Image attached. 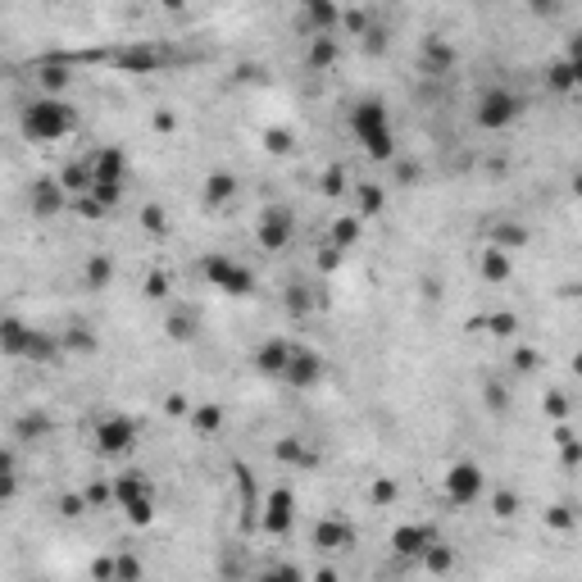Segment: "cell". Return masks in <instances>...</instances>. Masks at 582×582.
<instances>
[{
    "label": "cell",
    "instance_id": "obj_26",
    "mask_svg": "<svg viewBox=\"0 0 582 582\" xmlns=\"http://www.w3.org/2000/svg\"><path fill=\"white\" fill-rule=\"evenodd\" d=\"M91 578H96V582H114V560H109V555H101V560L91 564Z\"/></svg>",
    "mask_w": 582,
    "mask_h": 582
},
{
    "label": "cell",
    "instance_id": "obj_33",
    "mask_svg": "<svg viewBox=\"0 0 582 582\" xmlns=\"http://www.w3.org/2000/svg\"><path fill=\"white\" fill-rule=\"evenodd\" d=\"M146 223H151V228L159 232V228H164V214H159V209H146Z\"/></svg>",
    "mask_w": 582,
    "mask_h": 582
},
{
    "label": "cell",
    "instance_id": "obj_20",
    "mask_svg": "<svg viewBox=\"0 0 582 582\" xmlns=\"http://www.w3.org/2000/svg\"><path fill=\"white\" fill-rule=\"evenodd\" d=\"M36 209H41V214H55L59 209V191H55V182L46 178L41 182V191H36Z\"/></svg>",
    "mask_w": 582,
    "mask_h": 582
},
{
    "label": "cell",
    "instance_id": "obj_10",
    "mask_svg": "<svg viewBox=\"0 0 582 582\" xmlns=\"http://www.w3.org/2000/svg\"><path fill=\"white\" fill-rule=\"evenodd\" d=\"M287 523H291V491H287V487H278V491H274V501H269L264 528H269V532H287Z\"/></svg>",
    "mask_w": 582,
    "mask_h": 582
},
{
    "label": "cell",
    "instance_id": "obj_5",
    "mask_svg": "<svg viewBox=\"0 0 582 582\" xmlns=\"http://www.w3.org/2000/svg\"><path fill=\"white\" fill-rule=\"evenodd\" d=\"M514 114H518V101H514L510 91H487V96H482V105H478V123H482V128H505Z\"/></svg>",
    "mask_w": 582,
    "mask_h": 582
},
{
    "label": "cell",
    "instance_id": "obj_7",
    "mask_svg": "<svg viewBox=\"0 0 582 582\" xmlns=\"http://www.w3.org/2000/svg\"><path fill=\"white\" fill-rule=\"evenodd\" d=\"M287 382H296V387H309L318 373H323V360H318L314 351H301V346H291V360H287Z\"/></svg>",
    "mask_w": 582,
    "mask_h": 582
},
{
    "label": "cell",
    "instance_id": "obj_4",
    "mask_svg": "<svg viewBox=\"0 0 582 582\" xmlns=\"http://www.w3.org/2000/svg\"><path fill=\"white\" fill-rule=\"evenodd\" d=\"M205 274L219 282V291H228V296H246L255 287V278H251V269H241V264H232L228 255H209L205 259Z\"/></svg>",
    "mask_w": 582,
    "mask_h": 582
},
{
    "label": "cell",
    "instance_id": "obj_3",
    "mask_svg": "<svg viewBox=\"0 0 582 582\" xmlns=\"http://www.w3.org/2000/svg\"><path fill=\"white\" fill-rule=\"evenodd\" d=\"M114 496L123 501V510H128L132 523H151V487H146L141 473H123L114 482Z\"/></svg>",
    "mask_w": 582,
    "mask_h": 582
},
{
    "label": "cell",
    "instance_id": "obj_15",
    "mask_svg": "<svg viewBox=\"0 0 582 582\" xmlns=\"http://www.w3.org/2000/svg\"><path fill=\"white\" fill-rule=\"evenodd\" d=\"M314 541H318V546H346V541H351V532H346L341 523H318Z\"/></svg>",
    "mask_w": 582,
    "mask_h": 582
},
{
    "label": "cell",
    "instance_id": "obj_9",
    "mask_svg": "<svg viewBox=\"0 0 582 582\" xmlns=\"http://www.w3.org/2000/svg\"><path fill=\"white\" fill-rule=\"evenodd\" d=\"M96 441H101V451H128L132 446V418H105L101 432H96Z\"/></svg>",
    "mask_w": 582,
    "mask_h": 582
},
{
    "label": "cell",
    "instance_id": "obj_1",
    "mask_svg": "<svg viewBox=\"0 0 582 582\" xmlns=\"http://www.w3.org/2000/svg\"><path fill=\"white\" fill-rule=\"evenodd\" d=\"M73 128V105L64 101H36L28 114H23V132L36 141H55Z\"/></svg>",
    "mask_w": 582,
    "mask_h": 582
},
{
    "label": "cell",
    "instance_id": "obj_16",
    "mask_svg": "<svg viewBox=\"0 0 582 582\" xmlns=\"http://www.w3.org/2000/svg\"><path fill=\"white\" fill-rule=\"evenodd\" d=\"M123 64H128V69H155L159 55L151 51V46H132V51H123Z\"/></svg>",
    "mask_w": 582,
    "mask_h": 582
},
{
    "label": "cell",
    "instance_id": "obj_34",
    "mask_svg": "<svg viewBox=\"0 0 582 582\" xmlns=\"http://www.w3.org/2000/svg\"><path fill=\"white\" fill-rule=\"evenodd\" d=\"M373 501H391V482H378V487H373Z\"/></svg>",
    "mask_w": 582,
    "mask_h": 582
},
{
    "label": "cell",
    "instance_id": "obj_22",
    "mask_svg": "<svg viewBox=\"0 0 582 582\" xmlns=\"http://www.w3.org/2000/svg\"><path fill=\"white\" fill-rule=\"evenodd\" d=\"M482 269H487V278H505V274H510V255L487 251V264H482Z\"/></svg>",
    "mask_w": 582,
    "mask_h": 582
},
{
    "label": "cell",
    "instance_id": "obj_31",
    "mask_svg": "<svg viewBox=\"0 0 582 582\" xmlns=\"http://www.w3.org/2000/svg\"><path fill=\"white\" fill-rule=\"evenodd\" d=\"M14 496V473H0V501Z\"/></svg>",
    "mask_w": 582,
    "mask_h": 582
},
{
    "label": "cell",
    "instance_id": "obj_6",
    "mask_svg": "<svg viewBox=\"0 0 582 582\" xmlns=\"http://www.w3.org/2000/svg\"><path fill=\"white\" fill-rule=\"evenodd\" d=\"M482 491V473H478V464H455L451 473H446V496H451L455 505H468Z\"/></svg>",
    "mask_w": 582,
    "mask_h": 582
},
{
    "label": "cell",
    "instance_id": "obj_13",
    "mask_svg": "<svg viewBox=\"0 0 582 582\" xmlns=\"http://www.w3.org/2000/svg\"><path fill=\"white\" fill-rule=\"evenodd\" d=\"M287 360H291V346H287V341H274V346H264V351L255 355V364L264 368V373H282Z\"/></svg>",
    "mask_w": 582,
    "mask_h": 582
},
{
    "label": "cell",
    "instance_id": "obj_29",
    "mask_svg": "<svg viewBox=\"0 0 582 582\" xmlns=\"http://www.w3.org/2000/svg\"><path fill=\"white\" fill-rule=\"evenodd\" d=\"M41 82L51 86V91H59V86H64V69H46V73H41Z\"/></svg>",
    "mask_w": 582,
    "mask_h": 582
},
{
    "label": "cell",
    "instance_id": "obj_17",
    "mask_svg": "<svg viewBox=\"0 0 582 582\" xmlns=\"http://www.w3.org/2000/svg\"><path fill=\"white\" fill-rule=\"evenodd\" d=\"M355 237H360V219H341L337 228H332V251H337V246H351Z\"/></svg>",
    "mask_w": 582,
    "mask_h": 582
},
{
    "label": "cell",
    "instance_id": "obj_25",
    "mask_svg": "<svg viewBox=\"0 0 582 582\" xmlns=\"http://www.w3.org/2000/svg\"><path fill=\"white\" fill-rule=\"evenodd\" d=\"M223 423V414H219V405H205V410L201 414H196V428H201V432H209V428H219Z\"/></svg>",
    "mask_w": 582,
    "mask_h": 582
},
{
    "label": "cell",
    "instance_id": "obj_30",
    "mask_svg": "<svg viewBox=\"0 0 582 582\" xmlns=\"http://www.w3.org/2000/svg\"><path fill=\"white\" fill-rule=\"evenodd\" d=\"M360 205H364V214H373V209L382 205V196H378L373 187H368V191H360Z\"/></svg>",
    "mask_w": 582,
    "mask_h": 582
},
{
    "label": "cell",
    "instance_id": "obj_19",
    "mask_svg": "<svg viewBox=\"0 0 582 582\" xmlns=\"http://www.w3.org/2000/svg\"><path fill=\"white\" fill-rule=\"evenodd\" d=\"M109 274H114V264H109V255H96L91 264H86V278H91V287H101V282H109Z\"/></svg>",
    "mask_w": 582,
    "mask_h": 582
},
{
    "label": "cell",
    "instance_id": "obj_28",
    "mask_svg": "<svg viewBox=\"0 0 582 582\" xmlns=\"http://www.w3.org/2000/svg\"><path fill=\"white\" fill-rule=\"evenodd\" d=\"M269 151H274V155H282V151H291V137H287V132H282V128H274V132H269Z\"/></svg>",
    "mask_w": 582,
    "mask_h": 582
},
{
    "label": "cell",
    "instance_id": "obj_12",
    "mask_svg": "<svg viewBox=\"0 0 582 582\" xmlns=\"http://www.w3.org/2000/svg\"><path fill=\"white\" fill-rule=\"evenodd\" d=\"M28 341H32V332L19 323V318H5L0 323V346H5L9 355H28Z\"/></svg>",
    "mask_w": 582,
    "mask_h": 582
},
{
    "label": "cell",
    "instance_id": "obj_27",
    "mask_svg": "<svg viewBox=\"0 0 582 582\" xmlns=\"http://www.w3.org/2000/svg\"><path fill=\"white\" fill-rule=\"evenodd\" d=\"M259 582H301V568H291V564H282V568H274V573H264Z\"/></svg>",
    "mask_w": 582,
    "mask_h": 582
},
{
    "label": "cell",
    "instance_id": "obj_23",
    "mask_svg": "<svg viewBox=\"0 0 582 582\" xmlns=\"http://www.w3.org/2000/svg\"><path fill=\"white\" fill-rule=\"evenodd\" d=\"M423 560H428V568H451V551H446V546H437V541H432V546L423 551Z\"/></svg>",
    "mask_w": 582,
    "mask_h": 582
},
{
    "label": "cell",
    "instance_id": "obj_11",
    "mask_svg": "<svg viewBox=\"0 0 582 582\" xmlns=\"http://www.w3.org/2000/svg\"><path fill=\"white\" fill-rule=\"evenodd\" d=\"M428 546H432V532L428 528H418V523L396 528V551H401V555H418V551H428Z\"/></svg>",
    "mask_w": 582,
    "mask_h": 582
},
{
    "label": "cell",
    "instance_id": "obj_32",
    "mask_svg": "<svg viewBox=\"0 0 582 582\" xmlns=\"http://www.w3.org/2000/svg\"><path fill=\"white\" fill-rule=\"evenodd\" d=\"M64 514H82V496H64Z\"/></svg>",
    "mask_w": 582,
    "mask_h": 582
},
{
    "label": "cell",
    "instance_id": "obj_35",
    "mask_svg": "<svg viewBox=\"0 0 582 582\" xmlns=\"http://www.w3.org/2000/svg\"><path fill=\"white\" fill-rule=\"evenodd\" d=\"M314 582H337V573H328V568H323V573H318Z\"/></svg>",
    "mask_w": 582,
    "mask_h": 582
},
{
    "label": "cell",
    "instance_id": "obj_21",
    "mask_svg": "<svg viewBox=\"0 0 582 582\" xmlns=\"http://www.w3.org/2000/svg\"><path fill=\"white\" fill-rule=\"evenodd\" d=\"M332 55H337V41H332V36H314L309 59H314V64H332Z\"/></svg>",
    "mask_w": 582,
    "mask_h": 582
},
{
    "label": "cell",
    "instance_id": "obj_18",
    "mask_svg": "<svg viewBox=\"0 0 582 582\" xmlns=\"http://www.w3.org/2000/svg\"><path fill=\"white\" fill-rule=\"evenodd\" d=\"M141 578V564L132 560V555H119L114 560V582H137Z\"/></svg>",
    "mask_w": 582,
    "mask_h": 582
},
{
    "label": "cell",
    "instance_id": "obj_14",
    "mask_svg": "<svg viewBox=\"0 0 582 582\" xmlns=\"http://www.w3.org/2000/svg\"><path fill=\"white\" fill-rule=\"evenodd\" d=\"M59 187H64V191H86V187H91V169L69 164V169H64V178H59Z\"/></svg>",
    "mask_w": 582,
    "mask_h": 582
},
{
    "label": "cell",
    "instance_id": "obj_2",
    "mask_svg": "<svg viewBox=\"0 0 582 582\" xmlns=\"http://www.w3.org/2000/svg\"><path fill=\"white\" fill-rule=\"evenodd\" d=\"M355 132L364 137V146L373 151L378 159H387L391 155V128H387V114H382V105L378 101H368L355 109Z\"/></svg>",
    "mask_w": 582,
    "mask_h": 582
},
{
    "label": "cell",
    "instance_id": "obj_8",
    "mask_svg": "<svg viewBox=\"0 0 582 582\" xmlns=\"http://www.w3.org/2000/svg\"><path fill=\"white\" fill-rule=\"evenodd\" d=\"M291 241V219L282 214V209H269L264 219H259V246L264 251H278V246Z\"/></svg>",
    "mask_w": 582,
    "mask_h": 582
},
{
    "label": "cell",
    "instance_id": "obj_24",
    "mask_svg": "<svg viewBox=\"0 0 582 582\" xmlns=\"http://www.w3.org/2000/svg\"><path fill=\"white\" fill-rule=\"evenodd\" d=\"M228 196H232V178H228V173L209 178V201H228Z\"/></svg>",
    "mask_w": 582,
    "mask_h": 582
}]
</instances>
